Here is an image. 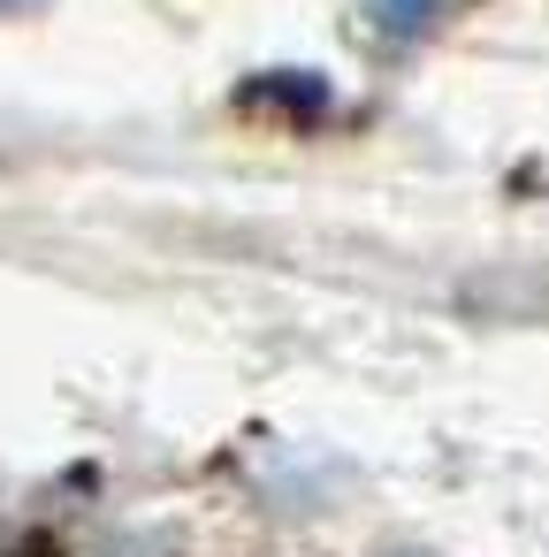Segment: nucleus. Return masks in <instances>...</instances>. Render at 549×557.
Returning <instances> with one entry per match:
<instances>
[{
  "mask_svg": "<svg viewBox=\"0 0 549 557\" xmlns=\"http://www.w3.org/2000/svg\"><path fill=\"white\" fill-rule=\"evenodd\" d=\"M24 9H39V0H0V16H24Z\"/></svg>",
  "mask_w": 549,
  "mask_h": 557,
  "instance_id": "4",
  "label": "nucleus"
},
{
  "mask_svg": "<svg viewBox=\"0 0 549 557\" xmlns=\"http://www.w3.org/2000/svg\"><path fill=\"white\" fill-rule=\"evenodd\" d=\"M366 16L389 32V39H427L442 24V0H366Z\"/></svg>",
  "mask_w": 549,
  "mask_h": 557,
  "instance_id": "1",
  "label": "nucleus"
},
{
  "mask_svg": "<svg viewBox=\"0 0 549 557\" xmlns=\"http://www.w3.org/2000/svg\"><path fill=\"white\" fill-rule=\"evenodd\" d=\"M0 557H62V549H54V534H16Z\"/></svg>",
  "mask_w": 549,
  "mask_h": 557,
  "instance_id": "2",
  "label": "nucleus"
},
{
  "mask_svg": "<svg viewBox=\"0 0 549 557\" xmlns=\"http://www.w3.org/2000/svg\"><path fill=\"white\" fill-rule=\"evenodd\" d=\"M100 557H169V549H153V542H138V534H130V542H108Z\"/></svg>",
  "mask_w": 549,
  "mask_h": 557,
  "instance_id": "3",
  "label": "nucleus"
}]
</instances>
